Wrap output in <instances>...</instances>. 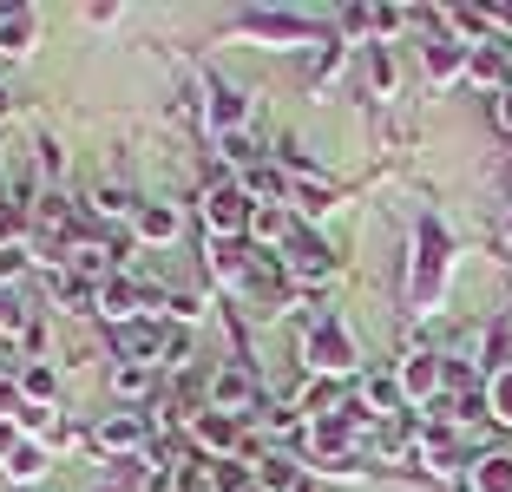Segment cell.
Instances as JSON below:
<instances>
[{
  "label": "cell",
  "mask_w": 512,
  "mask_h": 492,
  "mask_svg": "<svg viewBox=\"0 0 512 492\" xmlns=\"http://www.w3.org/2000/svg\"><path fill=\"white\" fill-rule=\"evenodd\" d=\"M211 492H256L250 460H211Z\"/></svg>",
  "instance_id": "obj_22"
},
{
  "label": "cell",
  "mask_w": 512,
  "mask_h": 492,
  "mask_svg": "<svg viewBox=\"0 0 512 492\" xmlns=\"http://www.w3.org/2000/svg\"><path fill=\"white\" fill-rule=\"evenodd\" d=\"M211 132H217V138L250 132V105H243V92H230V86L211 92Z\"/></svg>",
  "instance_id": "obj_14"
},
{
  "label": "cell",
  "mask_w": 512,
  "mask_h": 492,
  "mask_svg": "<svg viewBox=\"0 0 512 492\" xmlns=\"http://www.w3.org/2000/svg\"><path fill=\"white\" fill-rule=\"evenodd\" d=\"M7 112H14V99H7V86H0V125H7Z\"/></svg>",
  "instance_id": "obj_33"
},
{
  "label": "cell",
  "mask_w": 512,
  "mask_h": 492,
  "mask_svg": "<svg viewBox=\"0 0 512 492\" xmlns=\"http://www.w3.org/2000/svg\"><path fill=\"white\" fill-rule=\"evenodd\" d=\"M46 466H53V453H46L40 440H27V447H20L14 460H7V479H14V486H33V479H40Z\"/></svg>",
  "instance_id": "obj_23"
},
{
  "label": "cell",
  "mask_w": 512,
  "mask_h": 492,
  "mask_svg": "<svg viewBox=\"0 0 512 492\" xmlns=\"http://www.w3.org/2000/svg\"><path fill=\"white\" fill-rule=\"evenodd\" d=\"M171 315H178V322H197V315H204V302L184 289V296H171Z\"/></svg>",
  "instance_id": "obj_32"
},
{
  "label": "cell",
  "mask_w": 512,
  "mask_h": 492,
  "mask_svg": "<svg viewBox=\"0 0 512 492\" xmlns=\"http://www.w3.org/2000/svg\"><path fill=\"white\" fill-rule=\"evenodd\" d=\"M250 197H243V184H211L204 191V230H211L217 243H237V237H250Z\"/></svg>",
  "instance_id": "obj_3"
},
{
  "label": "cell",
  "mask_w": 512,
  "mask_h": 492,
  "mask_svg": "<svg viewBox=\"0 0 512 492\" xmlns=\"http://www.w3.org/2000/svg\"><path fill=\"white\" fill-rule=\"evenodd\" d=\"M368 79H375L381 99L394 92V60H388V46H381V40H368Z\"/></svg>",
  "instance_id": "obj_27"
},
{
  "label": "cell",
  "mask_w": 512,
  "mask_h": 492,
  "mask_svg": "<svg viewBox=\"0 0 512 492\" xmlns=\"http://www.w3.org/2000/svg\"><path fill=\"white\" fill-rule=\"evenodd\" d=\"M394 381H401L407 401H427V407L447 401V394H440V388H447V361H440V355H407L401 368H394Z\"/></svg>",
  "instance_id": "obj_5"
},
{
  "label": "cell",
  "mask_w": 512,
  "mask_h": 492,
  "mask_svg": "<svg viewBox=\"0 0 512 492\" xmlns=\"http://www.w3.org/2000/svg\"><path fill=\"white\" fill-rule=\"evenodd\" d=\"M33 33H40V14H33V7H7V14H0V53H7V60H27Z\"/></svg>",
  "instance_id": "obj_12"
},
{
  "label": "cell",
  "mask_w": 512,
  "mask_h": 492,
  "mask_svg": "<svg viewBox=\"0 0 512 492\" xmlns=\"http://www.w3.org/2000/svg\"><path fill=\"white\" fill-rule=\"evenodd\" d=\"M27 328H33V315H27V302H20V289L14 283H0V335H7V342H27Z\"/></svg>",
  "instance_id": "obj_21"
},
{
  "label": "cell",
  "mask_w": 512,
  "mask_h": 492,
  "mask_svg": "<svg viewBox=\"0 0 512 492\" xmlns=\"http://www.w3.org/2000/svg\"><path fill=\"white\" fill-rule=\"evenodd\" d=\"M20 447H27V427H20V420H0V466L14 460Z\"/></svg>",
  "instance_id": "obj_31"
},
{
  "label": "cell",
  "mask_w": 512,
  "mask_h": 492,
  "mask_svg": "<svg viewBox=\"0 0 512 492\" xmlns=\"http://www.w3.org/2000/svg\"><path fill=\"white\" fill-rule=\"evenodd\" d=\"M283 269H289V283H296V289H316V283H329V276H335V250L316 237V230L296 224V237L283 243Z\"/></svg>",
  "instance_id": "obj_4"
},
{
  "label": "cell",
  "mask_w": 512,
  "mask_h": 492,
  "mask_svg": "<svg viewBox=\"0 0 512 492\" xmlns=\"http://www.w3.org/2000/svg\"><path fill=\"white\" fill-rule=\"evenodd\" d=\"M302 479H309V473H302L289 453H263V460H256V486H263V492H296Z\"/></svg>",
  "instance_id": "obj_16"
},
{
  "label": "cell",
  "mask_w": 512,
  "mask_h": 492,
  "mask_svg": "<svg viewBox=\"0 0 512 492\" xmlns=\"http://www.w3.org/2000/svg\"><path fill=\"white\" fill-rule=\"evenodd\" d=\"M211 414H230V420L256 414V381L243 368H211Z\"/></svg>",
  "instance_id": "obj_8"
},
{
  "label": "cell",
  "mask_w": 512,
  "mask_h": 492,
  "mask_svg": "<svg viewBox=\"0 0 512 492\" xmlns=\"http://www.w3.org/2000/svg\"><path fill=\"white\" fill-rule=\"evenodd\" d=\"M302 361H309V381H335V374L362 368V348H355V335L322 309L316 322H309V335H302Z\"/></svg>",
  "instance_id": "obj_1"
},
{
  "label": "cell",
  "mask_w": 512,
  "mask_h": 492,
  "mask_svg": "<svg viewBox=\"0 0 512 492\" xmlns=\"http://www.w3.org/2000/svg\"><path fill=\"white\" fill-rule=\"evenodd\" d=\"M296 492H322V486H316V479H302V486H296Z\"/></svg>",
  "instance_id": "obj_34"
},
{
  "label": "cell",
  "mask_w": 512,
  "mask_h": 492,
  "mask_svg": "<svg viewBox=\"0 0 512 492\" xmlns=\"http://www.w3.org/2000/svg\"><path fill=\"white\" fill-rule=\"evenodd\" d=\"M20 394H27V407H53V394H60L53 361H27V368H20Z\"/></svg>",
  "instance_id": "obj_20"
},
{
  "label": "cell",
  "mask_w": 512,
  "mask_h": 492,
  "mask_svg": "<svg viewBox=\"0 0 512 492\" xmlns=\"http://www.w3.org/2000/svg\"><path fill=\"white\" fill-rule=\"evenodd\" d=\"M335 66H342V46L322 40V46H316V60H309V79H335Z\"/></svg>",
  "instance_id": "obj_30"
},
{
  "label": "cell",
  "mask_w": 512,
  "mask_h": 492,
  "mask_svg": "<svg viewBox=\"0 0 512 492\" xmlns=\"http://www.w3.org/2000/svg\"><path fill=\"white\" fill-rule=\"evenodd\" d=\"M289 210H296V217H329V210H335V184L329 178H296Z\"/></svg>",
  "instance_id": "obj_17"
},
{
  "label": "cell",
  "mask_w": 512,
  "mask_h": 492,
  "mask_svg": "<svg viewBox=\"0 0 512 492\" xmlns=\"http://www.w3.org/2000/svg\"><path fill=\"white\" fill-rule=\"evenodd\" d=\"M165 335H171L165 315H138V322H125V328H119V361H145V368H158V355H165Z\"/></svg>",
  "instance_id": "obj_6"
},
{
  "label": "cell",
  "mask_w": 512,
  "mask_h": 492,
  "mask_svg": "<svg viewBox=\"0 0 512 492\" xmlns=\"http://www.w3.org/2000/svg\"><path fill=\"white\" fill-rule=\"evenodd\" d=\"M427 73H434V86H453V79L467 73V46L460 40H427Z\"/></svg>",
  "instance_id": "obj_18"
},
{
  "label": "cell",
  "mask_w": 512,
  "mask_h": 492,
  "mask_svg": "<svg viewBox=\"0 0 512 492\" xmlns=\"http://www.w3.org/2000/svg\"><path fill=\"white\" fill-rule=\"evenodd\" d=\"M132 230H138L145 243H171V237L184 230V217H178V204H165V197H158V204H138Z\"/></svg>",
  "instance_id": "obj_13"
},
{
  "label": "cell",
  "mask_w": 512,
  "mask_h": 492,
  "mask_svg": "<svg viewBox=\"0 0 512 492\" xmlns=\"http://www.w3.org/2000/svg\"><path fill=\"white\" fill-rule=\"evenodd\" d=\"M486 414H493L499 427H512V368L486 374Z\"/></svg>",
  "instance_id": "obj_26"
},
{
  "label": "cell",
  "mask_w": 512,
  "mask_h": 492,
  "mask_svg": "<svg viewBox=\"0 0 512 492\" xmlns=\"http://www.w3.org/2000/svg\"><path fill=\"white\" fill-rule=\"evenodd\" d=\"M151 388H158V368H145V361H119L112 368V394L119 401H145Z\"/></svg>",
  "instance_id": "obj_19"
},
{
  "label": "cell",
  "mask_w": 512,
  "mask_h": 492,
  "mask_svg": "<svg viewBox=\"0 0 512 492\" xmlns=\"http://www.w3.org/2000/svg\"><path fill=\"white\" fill-rule=\"evenodd\" d=\"M191 440H197V453H204V460H237L243 420H230V414H197L191 420Z\"/></svg>",
  "instance_id": "obj_7"
},
{
  "label": "cell",
  "mask_w": 512,
  "mask_h": 492,
  "mask_svg": "<svg viewBox=\"0 0 512 492\" xmlns=\"http://www.w3.org/2000/svg\"><path fill=\"white\" fill-rule=\"evenodd\" d=\"M33 151H40V178H46V184H60V171H66V151L53 145V138H40Z\"/></svg>",
  "instance_id": "obj_29"
},
{
  "label": "cell",
  "mask_w": 512,
  "mask_h": 492,
  "mask_svg": "<svg viewBox=\"0 0 512 492\" xmlns=\"http://www.w3.org/2000/svg\"><path fill=\"white\" fill-rule=\"evenodd\" d=\"M27 414V394H20V374H0V420Z\"/></svg>",
  "instance_id": "obj_28"
},
{
  "label": "cell",
  "mask_w": 512,
  "mask_h": 492,
  "mask_svg": "<svg viewBox=\"0 0 512 492\" xmlns=\"http://www.w3.org/2000/svg\"><path fill=\"white\" fill-rule=\"evenodd\" d=\"M92 447L99 453H138L145 447V420L138 414H106L99 427H92Z\"/></svg>",
  "instance_id": "obj_10"
},
{
  "label": "cell",
  "mask_w": 512,
  "mask_h": 492,
  "mask_svg": "<svg viewBox=\"0 0 512 492\" xmlns=\"http://www.w3.org/2000/svg\"><path fill=\"white\" fill-rule=\"evenodd\" d=\"M473 492H512V453H486L473 466Z\"/></svg>",
  "instance_id": "obj_24"
},
{
  "label": "cell",
  "mask_w": 512,
  "mask_h": 492,
  "mask_svg": "<svg viewBox=\"0 0 512 492\" xmlns=\"http://www.w3.org/2000/svg\"><path fill=\"white\" fill-rule=\"evenodd\" d=\"M467 73L480 79V86H499V92H506L512 53H506V46H493V40H486V46H473V53H467Z\"/></svg>",
  "instance_id": "obj_15"
},
{
  "label": "cell",
  "mask_w": 512,
  "mask_h": 492,
  "mask_svg": "<svg viewBox=\"0 0 512 492\" xmlns=\"http://www.w3.org/2000/svg\"><path fill=\"white\" fill-rule=\"evenodd\" d=\"M447 263H453V256H447V237L427 224L421 243H414V269H407V296H414V309H421V315L434 309L440 289H447Z\"/></svg>",
  "instance_id": "obj_2"
},
{
  "label": "cell",
  "mask_w": 512,
  "mask_h": 492,
  "mask_svg": "<svg viewBox=\"0 0 512 492\" xmlns=\"http://www.w3.org/2000/svg\"><path fill=\"white\" fill-rule=\"evenodd\" d=\"M355 401H362V414L381 427V420H394V414H401V401H407V394H401V381H394V374H368L362 388H355Z\"/></svg>",
  "instance_id": "obj_11"
},
{
  "label": "cell",
  "mask_w": 512,
  "mask_h": 492,
  "mask_svg": "<svg viewBox=\"0 0 512 492\" xmlns=\"http://www.w3.org/2000/svg\"><path fill=\"white\" fill-rule=\"evenodd\" d=\"M92 217H138V197L125 184H99L92 191Z\"/></svg>",
  "instance_id": "obj_25"
},
{
  "label": "cell",
  "mask_w": 512,
  "mask_h": 492,
  "mask_svg": "<svg viewBox=\"0 0 512 492\" xmlns=\"http://www.w3.org/2000/svg\"><path fill=\"white\" fill-rule=\"evenodd\" d=\"M250 33H256V40H270V46H322L316 20H302V14H256Z\"/></svg>",
  "instance_id": "obj_9"
}]
</instances>
